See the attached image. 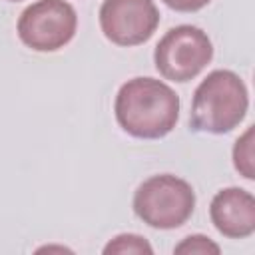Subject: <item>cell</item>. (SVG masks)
<instances>
[{
  "mask_svg": "<svg viewBox=\"0 0 255 255\" xmlns=\"http://www.w3.org/2000/svg\"><path fill=\"white\" fill-rule=\"evenodd\" d=\"M159 24L153 0H104L100 28L116 46H139L147 42Z\"/></svg>",
  "mask_w": 255,
  "mask_h": 255,
  "instance_id": "6",
  "label": "cell"
},
{
  "mask_svg": "<svg viewBox=\"0 0 255 255\" xmlns=\"http://www.w3.org/2000/svg\"><path fill=\"white\" fill-rule=\"evenodd\" d=\"M173 253H185V255H209V253H213V255H219L221 253V247L215 243V241H211L209 237H205V235H189V237H185L181 243H177L175 247H173Z\"/></svg>",
  "mask_w": 255,
  "mask_h": 255,
  "instance_id": "10",
  "label": "cell"
},
{
  "mask_svg": "<svg viewBox=\"0 0 255 255\" xmlns=\"http://www.w3.org/2000/svg\"><path fill=\"white\" fill-rule=\"evenodd\" d=\"M213 58L209 36L191 24H181L163 34L153 52L155 70L171 82L193 80Z\"/></svg>",
  "mask_w": 255,
  "mask_h": 255,
  "instance_id": "4",
  "label": "cell"
},
{
  "mask_svg": "<svg viewBox=\"0 0 255 255\" xmlns=\"http://www.w3.org/2000/svg\"><path fill=\"white\" fill-rule=\"evenodd\" d=\"M233 165L245 179L255 177V171H253V126H249L245 129V133L235 141V145H233Z\"/></svg>",
  "mask_w": 255,
  "mask_h": 255,
  "instance_id": "8",
  "label": "cell"
},
{
  "mask_svg": "<svg viewBox=\"0 0 255 255\" xmlns=\"http://www.w3.org/2000/svg\"><path fill=\"white\" fill-rule=\"evenodd\" d=\"M114 112L126 133L139 139H159L179 120V96L161 80L131 78L118 90Z\"/></svg>",
  "mask_w": 255,
  "mask_h": 255,
  "instance_id": "1",
  "label": "cell"
},
{
  "mask_svg": "<svg viewBox=\"0 0 255 255\" xmlns=\"http://www.w3.org/2000/svg\"><path fill=\"white\" fill-rule=\"evenodd\" d=\"M195 209L193 187L171 173L147 177L133 193L135 215L153 229L181 227Z\"/></svg>",
  "mask_w": 255,
  "mask_h": 255,
  "instance_id": "3",
  "label": "cell"
},
{
  "mask_svg": "<svg viewBox=\"0 0 255 255\" xmlns=\"http://www.w3.org/2000/svg\"><path fill=\"white\" fill-rule=\"evenodd\" d=\"M78 28V14L66 0H36L18 18L20 40L36 52H56L70 44Z\"/></svg>",
  "mask_w": 255,
  "mask_h": 255,
  "instance_id": "5",
  "label": "cell"
},
{
  "mask_svg": "<svg viewBox=\"0 0 255 255\" xmlns=\"http://www.w3.org/2000/svg\"><path fill=\"white\" fill-rule=\"evenodd\" d=\"M209 217L221 235L229 239L249 237L255 231V197L243 187H225L213 195Z\"/></svg>",
  "mask_w": 255,
  "mask_h": 255,
  "instance_id": "7",
  "label": "cell"
},
{
  "mask_svg": "<svg viewBox=\"0 0 255 255\" xmlns=\"http://www.w3.org/2000/svg\"><path fill=\"white\" fill-rule=\"evenodd\" d=\"M161 2L175 12H197L203 6H207L211 0H161Z\"/></svg>",
  "mask_w": 255,
  "mask_h": 255,
  "instance_id": "11",
  "label": "cell"
},
{
  "mask_svg": "<svg viewBox=\"0 0 255 255\" xmlns=\"http://www.w3.org/2000/svg\"><path fill=\"white\" fill-rule=\"evenodd\" d=\"M106 255H126V253H133V255H151L153 249L151 245L145 241V237L135 235V233H122L116 235L106 247H104Z\"/></svg>",
  "mask_w": 255,
  "mask_h": 255,
  "instance_id": "9",
  "label": "cell"
},
{
  "mask_svg": "<svg viewBox=\"0 0 255 255\" xmlns=\"http://www.w3.org/2000/svg\"><path fill=\"white\" fill-rule=\"evenodd\" d=\"M8 2H20V0H8Z\"/></svg>",
  "mask_w": 255,
  "mask_h": 255,
  "instance_id": "12",
  "label": "cell"
},
{
  "mask_svg": "<svg viewBox=\"0 0 255 255\" xmlns=\"http://www.w3.org/2000/svg\"><path fill=\"white\" fill-rule=\"evenodd\" d=\"M247 108L245 82L231 70H213L193 92L189 124L195 131L227 133L243 122Z\"/></svg>",
  "mask_w": 255,
  "mask_h": 255,
  "instance_id": "2",
  "label": "cell"
}]
</instances>
